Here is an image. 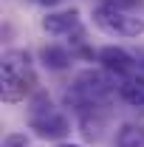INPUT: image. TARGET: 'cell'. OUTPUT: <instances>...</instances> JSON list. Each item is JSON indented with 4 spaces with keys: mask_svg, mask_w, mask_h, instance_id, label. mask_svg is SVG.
<instances>
[{
    "mask_svg": "<svg viewBox=\"0 0 144 147\" xmlns=\"http://www.w3.org/2000/svg\"><path fill=\"white\" fill-rule=\"evenodd\" d=\"M90 17H93V26L96 28H102L110 37H127V40H133V37L144 34V17H136L130 11H122L116 6H108V3H102L99 9H93Z\"/></svg>",
    "mask_w": 144,
    "mask_h": 147,
    "instance_id": "1",
    "label": "cell"
},
{
    "mask_svg": "<svg viewBox=\"0 0 144 147\" xmlns=\"http://www.w3.org/2000/svg\"><path fill=\"white\" fill-rule=\"evenodd\" d=\"M96 62H99L108 74H113V76H124V79L136 76V71H139V59H136V54H130V51L122 48V45H102V48L96 51Z\"/></svg>",
    "mask_w": 144,
    "mask_h": 147,
    "instance_id": "2",
    "label": "cell"
},
{
    "mask_svg": "<svg viewBox=\"0 0 144 147\" xmlns=\"http://www.w3.org/2000/svg\"><path fill=\"white\" fill-rule=\"evenodd\" d=\"M0 74H9V76L20 79V82H26L28 88L40 91L37 88V74H34V59H31V54L26 48H9V51H3Z\"/></svg>",
    "mask_w": 144,
    "mask_h": 147,
    "instance_id": "3",
    "label": "cell"
},
{
    "mask_svg": "<svg viewBox=\"0 0 144 147\" xmlns=\"http://www.w3.org/2000/svg\"><path fill=\"white\" fill-rule=\"evenodd\" d=\"M42 31L51 37H65L79 28V9H65V11H48L42 17Z\"/></svg>",
    "mask_w": 144,
    "mask_h": 147,
    "instance_id": "4",
    "label": "cell"
},
{
    "mask_svg": "<svg viewBox=\"0 0 144 147\" xmlns=\"http://www.w3.org/2000/svg\"><path fill=\"white\" fill-rule=\"evenodd\" d=\"M31 130H37V136H40V139H51V142H59V144H62V139L71 133V119H68L65 113H59V110H57L54 116H48L45 122L31 125Z\"/></svg>",
    "mask_w": 144,
    "mask_h": 147,
    "instance_id": "5",
    "label": "cell"
},
{
    "mask_svg": "<svg viewBox=\"0 0 144 147\" xmlns=\"http://www.w3.org/2000/svg\"><path fill=\"white\" fill-rule=\"evenodd\" d=\"M54 113H57V108H54V99H51L48 91L40 88V91H34L28 96V125H40Z\"/></svg>",
    "mask_w": 144,
    "mask_h": 147,
    "instance_id": "6",
    "label": "cell"
},
{
    "mask_svg": "<svg viewBox=\"0 0 144 147\" xmlns=\"http://www.w3.org/2000/svg\"><path fill=\"white\" fill-rule=\"evenodd\" d=\"M119 99L127 102L130 108H144V76H130L119 82Z\"/></svg>",
    "mask_w": 144,
    "mask_h": 147,
    "instance_id": "7",
    "label": "cell"
},
{
    "mask_svg": "<svg viewBox=\"0 0 144 147\" xmlns=\"http://www.w3.org/2000/svg\"><path fill=\"white\" fill-rule=\"evenodd\" d=\"M71 51L68 48H62V45H42L40 48V62L48 68V71H62V68H68L71 65Z\"/></svg>",
    "mask_w": 144,
    "mask_h": 147,
    "instance_id": "8",
    "label": "cell"
},
{
    "mask_svg": "<svg viewBox=\"0 0 144 147\" xmlns=\"http://www.w3.org/2000/svg\"><path fill=\"white\" fill-rule=\"evenodd\" d=\"M116 147H144V127L141 125H122L116 133Z\"/></svg>",
    "mask_w": 144,
    "mask_h": 147,
    "instance_id": "9",
    "label": "cell"
},
{
    "mask_svg": "<svg viewBox=\"0 0 144 147\" xmlns=\"http://www.w3.org/2000/svg\"><path fill=\"white\" fill-rule=\"evenodd\" d=\"M102 127H105V119H102V116H88V113H85V119H82V133H85V139H99V136H102Z\"/></svg>",
    "mask_w": 144,
    "mask_h": 147,
    "instance_id": "10",
    "label": "cell"
},
{
    "mask_svg": "<svg viewBox=\"0 0 144 147\" xmlns=\"http://www.w3.org/2000/svg\"><path fill=\"white\" fill-rule=\"evenodd\" d=\"M3 147H28V133H6Z\"/></svg>",
    "mask_w": 144,
    "mask_h": 147,
    "instance_id": "11",
    "label": "cell"
},
{
    "mask_svg": "<svg viewBox=\"0 0 144 147\" xmlns=\"http://www.w3.org/2000/svg\"><path fill=\"white\" fill-rule=\"evenodd\" d=\"M37 6H45V9H54V6H59V3H65V0H34Z\"/></svg>",
    "mask_w": 144,
    "mask_h": 147,
    "instance_id": "12",
    "label": "cell"
},
{
    "mask_svg": "<svg viewBox=\"0 0 144 147\" xmlns=\"http://www.w3.org/2000/svg\"><path fill=\"white\" fill-rule=\"evenodd\" d=\"M57 147H85V144H73V142H62V144H57Z\"/></svg>",
    "mask_w": 144,
    "mask_h": 147,
    "instance_id": "13",
    "label": "cell"
}]
</instances>
